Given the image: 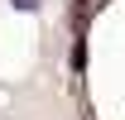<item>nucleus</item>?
I'll list each match as a JSON object with an SVG mask.
<instances>
[{"label":"nucleus","instance_id":"f257e3e1","mask_svg":"<svg viewBox=\"0 0 125 120\" xmlns=\"http://www.w3.org/2000/svg\"><path fill=\"white\" fill-rule=\"evenodd\" d=\"M10 5H15L19 15H34V10H39V5H43V0H10Z\"/></svg>","mask_w":125,"mask_h":120}]
</instances>
